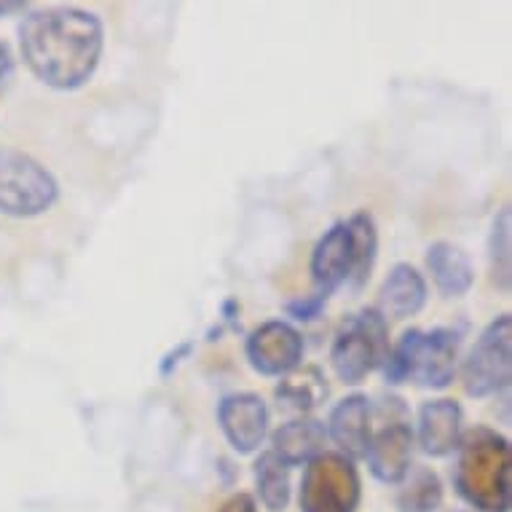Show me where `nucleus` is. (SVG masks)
<instances>
[{
  "label": "nucleus",
  "mask_w": 512,
  "mask_h": 512,
  "mask_svg": "<svg viewBox=\"0 0 512 512\" xmlns=\"http://www.w3.org/2000/svg\"><path fill=\"white\" fill-rule=\"evenodd\" d=\"M328 397V381L319 368H295L293 373L282 376V384L277 387V400L285 408H293L298 413L314 411L317 405L325 403Z\"/></svg>",
  "instance_id": "17"
},
{
  "label": "nucleus",
  "mask_w": 512,
  "mask_h": 512,
  "mask_svg": "<svg viewBox=\"0 0 512 512\" xmlns=\"http://www.w3.org/2000/svg\"><path fill=\"white\" fill-rule=\"evenodd\" d=\"M427 279L411 263H397L378 290L376 311L387 319L416 317L427 303Z\"/></svg>",
  "instance_id": "14"
},
{
  "label": "nucleus",
  "mask_w": 512,
  "mask_h": 512,
  "mask_svg": "<svg viewBox=\"0 0 512 512\" xmlns=\"http://www.w3.org/2000/svg\"><path fill=\"white\" fill-rule=\"evenodd\" d=\"M459 346L462 336L451 328L408 330L389 352L384 365L387 381L389 384L413 381L424 389H445L456 376Z\"/></svg>",
  "instance_id": "4"
},
{
  "label": "nucleus",
  "mask_w": 512,
  "mask_h": 512,
  "mask_svg": "<svg viewBox=\"0 0 512 512\" xmlns=\"http://www.w3.org/2000/svg\"><path fill=\"white\" fill-rule=\"evenodd\" d=\"M14 78V57L6 43L0 41V86H6Z\"/></svg>",
  "instance_id": "22"
},
{
  "label": "nucleus",
  "mask_w": 512,
  "mask_h": 512,
  "mask_svg": "<svg viewBox=\"0 0 512 512\" xmlns=\"http://www.w3.org/2000/svg\"><path fill=\"white\" fill-rule=\"evenodd\" d=\"M328 437L341 448L346 459H365L370 437H373V405L368 395H349L330 411L325 424Z\"/></svg>",
  "instance_id": "12"
},
{
  "label": "nucleus",
  "mask_w": 512,
  "mask_h": 512,
  "mask_svg": "<svg viewBox=\"0 0 512 512\" xmlns=\"http://www.w3.org/2000/svg\"><path fill=\"white\" fill-rule=\"evenodd\" d=\"M19 11H27V3H0V14H19Z\"/></svg>",
  "instance_id": "23"
},
{
  "label": "nucleus",
  "mask_w": 512,
  "mask_h": 512,
  "mask_svg": "<svg viewBox=\"0 0 512 512\" xmlns=\"http://www.w3.org/2000/svg\"><path fill=\"white\" fill-rule=\"evenodd\" d=\"M218 512H258V502H255V496L252 494L239 491V494L228 496L226 502L220 504Z\"/></svg>",
  "instance_id": "21"
},
{
  "label": "nucleus",
  "mask_w": 512,
  "mask_h": 512,
  "mask_svg": "<svg viewBox=\"0 0 512 512\" xmlns=\"http://www.w3.org/2000/svg\"><path fill=\"white\" fill-rule=\"evenodd\" d=\"M397 510L400 512H435L443 504V483L427 467H411V472L397 483Z\"/></svg>",
  "instance_id": "18"
},
{
  "label": "nucleus",
  "mask_w": 512,
  "mask_h": 512,
  "mask_svg": "<svg viewBox=\"0 0 512 512\" xmlns=\"http://www.w3.org/2000/svg\"><path fill=\"white\" fill-rule=\"evenodd\" d=\"M105 49V30L97 14L73 6L27 14L19 27L22 59L41 84L57 92H76L92 81Z\"/></svg>",
  "instance_id": "1"
},
{
  "label": "nucleus",
  "mask_w": 512,
  "mask_h": 512,
  "mask_svg": "<svg viewBox=\"0 0 512 512\" xmlns=\"http://www.w3.org/2000/svg\"><path fill=\"white\" fill-rule=\"evenodd\" d=\"M255 486H258V496L261 504L269 512H285L290 504V467H287L279 456L271 451L261 454V459L255 462Z\"/></svg>",
  "instance_id": "19"
},
{
  "label": "nucleus",
  "mask_w": 512,
  "mask_h": 512,
  "mask_svg": "<svg viewBox=\"0 0 512 512\" xmlns=\"http://www.w3.org/2000/svg\"><path fill=\"white\" fill-rule=\"evenodd\" d=\"M491 269L494 282L507 290L510 287V207H504L494 220L491 231Z\"/></svg>",
  "instance_id": "20"
},
{
  "label": "nucleus",
  "mask_w": 512,
  "mask_h": 512,
  "mask_svg": "<svg viewBox=\"0 0 512 512\" xmlns=\"http://www.w3.org/2000/svg\"><path fill=\"white\" fill-rule=\"evenodd\" d=\"M59 199L57 177L41 161L14 148H0V215L38 218Z\"/></svg>",
  "instance_id": "6"
},
{
  "label": "nucleus",
  "mask_w": 512,
  "mask_h": 512,
  "mask_svg": "<svg viewBox=\"0 0 512 512\" xmlns=\"http://www.w3.org/2000/svg\"><path fill=\"white\" fill-rule=\"evenodd\" d=\"M456 464V488L480 512H510L512 451L499 432L475 427L462 435Z\"/></svg>",
  "instance_id": "3"
},
{
  "label": "nucleus",
  "mask_w": 512,
  "mask_h": 512,
  "mask_svg": "<svg viewBox=\"0 0 512 512\" xmlns=\"http://www.w3.org/2000/svg\"><path fill=\"white\" fill-rule=\"evenodd\" d=\"M464 435L462 405L448 397L429 400L419 411V443L424 454L451 456Z\"/></svg>",
  "instance_id": "13"
},
{
  "label": "nucleus",
  "mask_w": 512,
  "mask_h": 512,
  "mask_svg": "<svg viewBox=\"0 0 512 512\" xmlns=\"http://www.w3.org/2000/svg\"><path fill=\"white\" fill-rule=\"evenodd\" d=\"M218 424L236 454H255L269 435V405L255 392H234L220 400Z\"/></svg>",
  "instance_id": "10"
},
{
  "label": "nucleus",
  "mask_w": 512,
  "mask_h": 512,
  "mask_svg": "<svg viewBox=\"0 0 512 512\" xmlns=\"http://www.w3.org/2000/svg\"><path fill=\"white\" fill-rule=\"evenodd\" d=\"M247 360L261 376L282 378L301 368L303 336L285 319H269L247 336Z\"/></svg>",
  "instance_id": "9"
},
{
  "label": "nucleus",
  "mask_w": 512,
  "mask_h": 512,
  "mask_svg": "<svg viewBox=\"0 0 512 512\" xmlns=\"http://www.w3.org/2000/svg\"><path fill=\"white\" fill-rule=\"evenodd\" d=\"M389 352V322L376 309H365L341 322L330 346V365L344 384L357 387L387 365Z\"/></svg>",
  "instance_id": "5"
},
{
  "label": "nucleus",
  "mask_w": 512,
  "mask_h": 512,
  "mask_svg": "<svg viewBox=\"0 0 512 512\" xmlns=\"http://www.w3.org/2000/svg\"><path fill=\"white\" fill-rule=\"evenodd\" d=\"M378 252L376 220L368 210L330 226L311 252V277L322 298L338 287H362L370 279Z\"/></svg>",
  "instance_id": "2"
},
{
  "label": "nucleus",
  "mask_w": 512,
  "mask_h": 512,
  "mask_svg": "<svg viewBox=\"0 0 512 512\" xmlns=\"http://www.w3.org/2000/svg\"><path fill=\"white\" fill-rule=\"evenodd\" d=\"M328 443V429L317 419H293L271 435V454L279 456L287 467L309 464L319 454H325Z\"/></svg>",
  "instance_id": "15"
},
{
  "label": "nucleus",
  "mask_w": 512,
  "mask_h": 512,
  "mask_svg": "<svg viewBox=\"0 0 512 512\" xmlns=\"http://www.w3.org/2000/svg\"><path fill=\"white\" fill-rule=\"evenodd\" d=\"M368 467L373 478L389 486H397L411 472L413 459V429L405 419L389 421L373 432L368 445Z\"/></svg>",
  "instance_id": "11"
},
{
  "label": "nucleus",
  "mask_w": 512,
  "mask_h": 512,
  "mask_svg": "<svg viewBox=\"0 0 512 512\" xmlns=\"http://www.w3.org/2000/svg\"><path fill=\"white\" fill-rule=\"evenodd\" d=\"M512 378V319L499 314L488 322V328L467 354L462 368V381L467 395L491 397L510 387Z\"/></svg>",
  "instance_id": "8"
},
{
  "label": "nucleus",
  "mask_w": 512,
  "mask_h": 512,
  "mask_svg": "<svg viewBox=\"0 0 512 512\" xmlns=\"http://www.w3.org/2000/svg\"><path fill=\"white\" fill-rule=\"evenodd\" d=\"M427 269L445 298H462L475 285V266L470 255L454 242H435L427 250Z\"/></svg>",
  "instance_id": "16"
},
{
  "label": "nucleus",
  "mask_w": 512,
  "mask_h": 512,
  "mask_svg": "<svg viewBox=\"0 0 512 512\" xmlns=\"http://www.w3.org/2000/svg\"><path fill=\"white\" fill-rule=\"evenodd\" d=\"M362 499L360 472L344 454H319L301 480V512H357Z\"/></svg>",
  "instance_id": "7"
}]
</instances>
